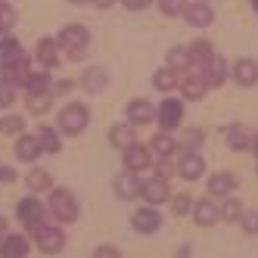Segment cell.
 <instances>
[{
	"mask_svg": "<svg viewBox=\"0 0 258 258\" xmlns=\"http://www.w3.org/2000/svg\"><path fill=\"white\" fill-rule=\"evenodd\" d=\"M56 44L69 53V59H78L81 53L87 50V44H90V31H87L84 25H66V28L59 31Z\"/></svg>",
	"mask_w": 258,
	"mask_h": 258,
	"instance_id": "obj_1",
	"label": "cell"
},
{
	"mask_svg": "<svg viewBox=\"0 0 258 258\" xmlns=\"http://www.w3.org/2000/svg\"><path fill=\"white\" fill-rule=\"evenodd\" d=\"M50 215L59 221V224H72L78 221V202L69 190H50Z\"/></svg>",
	"mask_w": 258,
	"mask_h": 258,
	"instance_id": "obj_2",
	"label": "cell"
},
{
	"mask_svg": "<svg viewBox=\"0 0 258 258\" xmlns=\"http://www.w3.org/2000/svg\"><path fill=\"white\" fill-rule=\"evenodd\" d=\"M90 121V109L84 103H69L59 112V131L62 134H81Z\"/></svg>",
	"mask_w": 258,
	"mask_h": 258,
	"instance_id": "obj_3",
	"label": "cell"
},
{
	"mask_svg": "<svg viewBox=\"0 0 258 258\" xmlns=\"http://www.w3.org/2000/svg\"><path fill=\"white\" fill-rule=\"evenodd\" d=\"M31 239H34V243H38V249L47 252V255L66 249V233H62L59 227H44V224H41L38 230H31Z\"/></svg>",
	"mask_w": 258,
	"mask_h": 258,
	"instance_id": "obj_4",
	"label": "cell"
},
{
	"mask_svg": "<svg viewBox=\"0 0 258 258\" xmlns=\"http://www.w3.org/2000/svg\"><path fill=\"white\" fill-rule=\"evenodd\" d=\"M44 212H47V206H41L34 196H25V199L19 202V209H16V218H19L28 230H38V227L44 224Z\"/></svg>",
	"mask_w": 258,
	"mask_h": 258,
	"instance_id": "obj_5",
	"label": "cell"
},
{
	"mask_svg": "<svg viewBox=\"0 0 258 258\" xmlns=\"http://www.w3.org/2000/svg\"><path fill=\"white\" fill-rule=\"evenodd\" d=\"M140 196L146 199V206H162L165 199H171V187L165 177H153V180H143Z\"/></svg>",
	"mask_w": 258,
	"mask_h": 258,
	"instance_id": "obj_6",
	"label": "cell"
},
{
	"mask_svg": "<svg viewBox=\"0 0 258 258\" xmlns=\"http://www.w3.org/2000/svg\"><path fill=\"white\" fill-rule=\"evenodd\" d=\"M124 115H127V124H150L153 118H156V106L150 103V100H131L127 103V109H124Z\"/></svg>",
	"mask_w": 258,
	"mask_h": 258,
	"instance_id": "obj_7",
	"label": "cell"
},
{
	"mask_svg": "<svg viewBox=\"0 0 258 258\" xmlns=\"http://www.w3.org/2000/svg\"><path fill=\"white\" fill-rule=\"evenodd\" d=\"M193 221H196L199 227H212V224H218V221H221V206H215L212 196L199 199L196 206H193Z\"/></svg>",
	"mask_w": 258,
	"mask_h": 258,
	"instance_id": "obj_8",
	"label": "cell"
},
{
	"mask_svg": "<svg viewBox=\"0 0 258 258\" xmlns=\"http://www.w3.org/2000/svg\"><path fill=\"white\" fill-rule=\"evenodd\" d=\"M153 165V159H150V150H143L140 143H134V146H127L124 150V171H131V174H140V171H146Z\"/></svg>",
	"mask_w": 258,
	"mask_h": 258,
	"instance_id": "obj_9",
	"label": "cell"
},
{
	"mask_svg": "<svg viewBox=\"0 0 258 258\" xmlns=\"http://www.w3.org/2000/svg\"><path fill=\"white\" fill-rule=\"evenodd\" d=\"M177 174L183 180H199L202 174H206V159H202L199 153H183V159L177 162Z\"/></svg>",
	"mask_w": 258,
	"mask_h": 258,
	"instance_id": "obj_10",
	"label": "cell"
},
{
	"mask_svg": "<svg viewBox=\"0 0 258 258\" xmlns=\"http://www.w3.org/2000/svg\"><path fill=\"white\" fill-rule=\"evenodd\" d=\"M156 115H159V124L165 127V131H171V127H177L180 118H183V103L180 100H165L156 109Z\"/></svg>",
	"mask_w": 258,
	"mask_h": 258,
	"instance_id": "obj_11",
	"label": "cell"
},
{
	"mask_svg": "<svg viewBox=\"0 0 258 258\" xmlns=\"http://www.w3.org/2000/svg\"><path fill=\"white\" fill-rule=\"evenodd\" d=\"M183 19H187L193 28H206L215 22V13L212 7L206 4V0H199V4H187V10H183Z\"/></svg>",
	"mask_w": 258,
	"mask_h": 258,
	"instance_id": "obj_12",
	"label": "cell"
},
{
	"mask_svg": "<svg viewBox=\"0 0 258 258\" xmlns=\"http://www.w3.org/2000/svg\"><path fill=\"white\" fill-rule=\"evenodd\" d=\"M131 224H134L137 233H156L162 227V215H159V209H137Z\"/></svg>",
	"mask_w": 258,
	"mask_h": 258,
	"instance_id": "obj_13",
	"label": "cell"
},
{
	"mask_svg": "<svg viewBox=\"0 0 258 258\" xmlns=\"http://www.w3.org/2000/svg\"><path fill=\"white\" fill-rule=\"evenodd\" d=\"M0 258H28V239L19 233H7L0 239Z\"/></svg>",
	"mask_w": 258,
	"mask_h": 258,
	"instance_id": "obj_14",
	"label": "cell"
},
{
	"mask_svg": "<svg viewBox=\"0 0 258 258\" xmlns=\"http://www.w3.org/2000/svg\"><path fill=\"white\" fill-rule=\"evenodd\" d=\"M44 150H41V143H38V134H22L19 140H16V159L31 165L34 159H38Z\"/></svg>",
	"mask_w": 258,
	"mask_h": 258,
	"instance_id": "obj_15",
	"label": "cell"
},
{
	"mask_svg": "<svg viewBox=\"0 0 258 258\" xmlns=\"http://www.w3.org/2000/svg\"><path fill=\"white\" fill-rule=\"evenodd\" d=\"M233 78L236 84H243V87H255L258 84V62L255 59H236L233 62Z\"/></svg>",
	"mask_w": 258,
	"mask_h": 258,
	"instance_id": "obj_16",
	"label": "cell"
},
{
	"mask_svg": "<svg viewBox=\"0 0 258 258\" xmlns=\"http://www.w3.org/2000/svg\"><path fill=\"white\" fill-rule=\"evenodd\" d=\"M140 190H143V180H140L137 174L124 171V174L115 177V196H121V199H137Z\"/></svg>",
	"mask_w": 258,
	"mask_h": 258,
	"instance_id": "obj_17",
	"label": "cell"
},
{
	"mask_svg": "<svg viewBox=\"0 0 258 258\" xmlns=\"http://www.w3.org/2000/svg\"><path fill=\"white\" fill-rule=\"evenodd\" d=\"M206 187H209V196H230L236 190V177L230 171H218V174L209 177Z\"/></svg>",
	"mask_w": 258,
	"mask_h": 258,
	"instance_id": "obj_18",
	"label": "cell"
},
{
	"mask_svg": "<svg viewBox=\"0 0 258 258\" xmlns=\"http://www.w3.org/2000/svg\"><path fill=\"white\" fill-rule=\"evenodd\" d=\"M202 78H206V84H209V87H218L221 81L227 78V62L215 53V56H212L206 66H202Z\"/></svg>",
	"mask_w": 258,
	"mask_h": 258,
	"instance_id": "obj_19",
	"label": "cell"
},
{
	"mask_svg": "<svg viewBox=\"0 0 258 258\" xmlns=\"http://www.w3.org/2000/svg\"><path fill=\"white\" fill-rule=\"evenodd\" d=\"M22 59H25V53H22V47H19L16 38H4V41H0V69H10V66L22 62Z\"/></svg>",
	"mask_w": 258,
	"mask_h": 258,
	"instance_id": "obj_20",
	"label": "cell"
},
{
	"mask_svg": "<svg viewBox=\"0 0 258 258\" xmlns=\"http://www.w3.org/2000/svg\"><path fill=\"white\" fill-rule=\"evenodd\" d=\"M84 90H87V94H100V90L109 84V72L103 69V66H90L87 72H84Z\"/></svg>",
	"mask_w": 258,
	"mask_h": 258,
	"instance_id": "obj_21",
	"label": "cell"
},
{
	"mask_svg": "<svg viewBox=\"0 0 258 258\" xmlns=\"http://www.w3.org/2000/svg\"><path fill=\"white\" fill-rule=\"evenodd\" d=\"M56 47H59V44L53 41V38H44V41L38 44V50H34V59H38L44 69H53V66L59 62V50H56Z\"/></svg>",
	"mask_w": 258,
	"mask_h": 258,
	"instance_id": "obj_22",
	"label": "cell"
},
{
	"mask_svg": "<svg viewBox=\"0 0 258 258\" xmlns=\"http://www.w3.org/2000/svg\"><path fill=\"white\" fill-rule=\"evenodd\" d=\"M109 143L118 146L121 153L127 150V146H134V143H137V137H134V124H115L112 131H109Z\"/></svg>",
	"mask_w": 258,
	"mask_h": 258,
	"instance_id": "obj_23",
	"label": "cell"
},
{
	"mask_svg": "<svg viewBox=\"0 0 258 258\" xmlns=\"http://www.w3.org/2000/svg\"><path fill=\"white\" fill-rule=\"evenodd\" d=\"M252 143H255V134H249V127H243V124H233L227 131V146L230 150H249Z\"/></svg>",
	"mask_w": 258,
	"mask_h": 258,
	"instance_id": "obj_24",
	"label": "cell"
},
{
	"mask_svg": "<svg viewBox=\"0 0 258 258\" xmlns=\"http://www.w3.org/2000/svg\"><path fill=\"white\" fill-rule=\"evenodd\" d=\"M206 78L202 75H187L183 78V84H180V90H183V97L187 100H202V94H206Z\"/></svg>",
	"mask_w": 258,
	"mask_h": 258,
	"instance_id": "obj_25",
	"label": "cell"
},
{
	"mask_svg": "<svg viewBox=\"0 0 258 258\" xmlns=\"http://www.w3.org/2000/svg\"><path fill=\"white\" fill-rule=\"evenodd\" d=\"M187 50H190V59H193V66H196V62H199V66H206V62L215 56V47H212L209 41H202V38H199V41H193Z\"/></svg>",
	"mask_w": 258,
	"mask_h": 258,
	"instance_id": "obj_26",
	"label": "cell"
},
{
	"mask_svg": "<svg viewBox=\"0 0 258 258\" xmlns=\"http://www.w3.org/2000/svg\"><path fill=\"white\" fill-rule=\"evenodd\" d=\"M25 183H28V190L31 193H41V190H50V174L44 171V168H31L28 171V177H25Z\"/></svg>",
	"mask_w": 258,
	"mask_h": 258,
	"instance_id": "obj_27",
	"label": "cell"
},
{
	"mask_svg": "<svg viewBox=\"0 0 258 258\" xmlns=\"http://www.w3.org/2000/svg\"><path fill=\"white\" fill-rule=\"evenodd\" d=\"M22 131H25V118L22 115H4V118H0V134L22 137Z\"/></svg>",
	"mask_w": 258,
	"mask_h": 258,
	"instance_id": "obj_28",
	"label": "cell"
},
{
	"mask_svg": "<svg viewBox=\"0 0 258 258\" xmlns=\"http://www.w3.org/2000/svg\"><path fill=\"white\" fill-rule=\"evenodd\" d=\"M16 87H19V84H16V81L7 75V72L0 69V106H13V100H16Z\"/></svg>",
	"mask_w": 258,
	"mask_h": 258,
	"instance_id": "obj_29",
	"label": "cell"
},
{
	"mask_svg": "<svg viewBox=\"0 0 258 258\" xmlns=\"http://www.w3.org/2000/svg\"><path fill=\"white\" fill-rule=\"evenodd\" d=\"M50 75H47V72H38V75H34V72H31V78L25 81V90H28V94H50Z\"/></svg>",
	"mask_w": 258,
	"mask_h": 258,
	"instance_id": "obj_30",
	"label": "cell"
},
{
	"mask_svg": "<svg viewBox=\"0 0 258 258\" xmlns=\"http://www.w3.org/2000/svg\"><path fill=\"white\" fill-rule=\"evenodd\" d=\"M153 84H156L159 90H171V87H177L180 81H177V72L165 66V69H159L156 75H153Z\"/></svg>",
	"mask_w": 258,
	"mask_h": 258,
	"instance_id": "obj_31",
	"label": "cell"
},
{
	"mask_svg": "<svg viewBox=\"0 0 258 258\" xmlns=\"http://www.w3.org/2000/svg\"><path fill=\"white\" fill-rule=\"evenodd\" d=\"M38 143L44 153H59V137L53 127H38Z\"/></svg>",
	"mask_w": 258,
	"mask_h": 258,
	"instance_id": "obj_32",
	"label": "cell"
},
{
	"mask_svg": "<svg viewBox=\"0 0 258 258\" xmlns=\"http://www.w3.org/2000/svg\"><path fill=\"white\" fill-rule=\"evenodd\" d=\"M153 150L159 153V159H168V156H174L177 143L171 140V134H156V137H153Z\"/></svg>",
	"mask_w": 258,
	"mask_h": 258,
	"instance_id": "obj_33",
	"label": "cell"
},
{
	"mask_svg": "<svg viewBox=\"0 0 258 258\" xmlns=\"http://www.w3.org/2000/svg\"><path fill=\"white\" fill-rule=\"evenodd\" d=\"M183 66H193V59H190V50L187 47H171L168 50V69H183Z\"/></svg>",
	"mask_w": 258,
	"mask_h": 258,
	"instance_id": "obj_34",
	"label": "cell"
},
{
	"mask_svg": "<svg viewBox=\"0 0 258 258\" xmlns=\"http://www.w3.org/2000/svg\"><path fill=\"white\" fill-rule=\"evenodd\" d=\"M243 202H239V199H227L224 202V206H221V221H230V224H233V221H239V218H243Z\"/></svg>",
	"mask_w": 258,
	"mask_h": 258,
	"instance_id": "obj_35",
	"label": "cell"
},
{
	"mask_svg": "<svg viewBox=\"0 0 258 258\" xmlns=\"http://www.w3.org/2000/svg\"><path fill=\"white\" fill-rule=\"evenodd\" d=\"M193 206H196V202H193V196L190 193H177V196H171V209H174V215H193Z\"/></svg>",
	"mask_w": 258,
	"mask_h": 258,
	"instance_id": "obj_36",
	"label": "cell"
},
{
	"mask_svg": "<svg viewBox=\"0 0 258 258\" xmlns=\"http://www.w3.org/2000/svg\"><path fill=\"white\" fill-rule=\"evenodd\" d=\"M28 109L34 115H44L50 109V94H28Z\"/></svg>",
	"mask_w": 258,
	"mask_h": 258,
	"instance_id": "obj_37",
	"label": "cell"
},
{
	"mask_svg": "<svg viewBox=\"0 0 258 258\" xmlns=\"http://www.w3.org/2000/svg\"><path fill=\"white\" fill-rule=\"evenodd\" d=\"M159 10L174 19V16H183V10H187V0H159Z\"/></svg>",
	"mask_w": 258,
	"mask_h": 258,
	"instance_id": "obj_38",
	"label": "cell"
},
{
	"mask_svg": "<svg viewBox=\"0 0 258 258\" xmlns=\"http://www.w3.org/2000/svg\"><path fill=\"white\" fill-rule=\"evenodd\" d=\"M13 25H16V10H10V7H0V34H4V38H10Z\"/></svg>",
	"mask_w": 258,
	"mask_h": 258,
	"instance_id": "obj_39",
	"label": "cell"
},
{
	"mask_svg": "<svg viewBox=\"0 0 258 258\" xmlns=\"http://www.w3.org/2000/svg\"><path fill=\"white\" fill-rule=\"evenodd\" d=\"M239 224H243V230L249 236H258V209H249L243 212V218H239Z\"/></svg>",
	"mask_w": 258,
	"mask_h": 258,
	"instance_id": "obj_40",
	"label": "cell"
},
{
	"mask_svg": "<svg viewBox=\"0 0 258 258\" xmlns=\"http://www.w3.org/2000/svg\"><path fill=\"white\" fill-rule=\"evenodd\" d=\"M187 146H190L187 153H193L196 146H202V131H199V127H190V131H187Z\"/></svg>",
	"mask_w": 258,
	"mask_h": 258,
	"instance_id": "obj_41",
	"label": "cell"
},
{
	"mask_svg": "<svg viewBox=\"0 0 258 258\" xmlns=\"http://www.w3.org/2000/svg\"><path fill=\"white\" fill-rule=\"evenodd\" d=\"M94 258H121V249L118 246H100L94 252Z\"/></svg>",
	"mask_w": 258,
	"mask_h": 258,
	"instance_id": "obj_42",
	"label": "cell"
},
{
	"mask_svg": "<svg viewBox=\"0 0 258 258\" xmlns=\"http://www.w3.org/2000/svg\"><path fill=\"white\" fill-rule=\"evenodd\" d=\"M16 177H19V174H16V168H10V165H0V183H13Z\"/></svg>",
	"mask_w": 258,
	"mask_h": 258,
	"instance_id": "obj_43",
	"label": "cell"
},
{
	"mask_svg": "<svg viewBox=\"0 0 258 258\" xmlns=\"http://www.w3.org/2000/svg\"><path fill=\"white\" fill-rule=\"evenodd\" d=\"M168 174H171L168 159H159V165H156V177H165V180H168Z\"/></svg>",
	"mask_w": 258,
	"mask_h": 258,
	"instance_id": "obj_44",
	"label": "cell"
},
{
	"mask_svg": "<svg viewBox=\"0 0 258 258\" xmlns=\"http://www.w3.org/2000/svg\"><path fill=\"white\" fill-rule=\"evenodd\" d=\"M121 4H124L127 10H134V13H137V10H146V7L153 4V0H121Z\"/></svg>",
	"mask_w": 258,
	"mask_h": 258,
	"instance_id": "obj_45",
	"label": "cell"
},
{
	"mask_svg": "<svg viewBox=\"0 0 258 258\" xmlns=\"http://www.w3.org/2000/svg\"><path fill=\"white\" fill-rule=\"evenodd\" d=\"M90 4H94V7H100V10H109V7L115 4V0H90Z\"/></svg>",
	"mask_w": 258,
	"mask_h": 258,
	"instance_id": "obj_46",
	"label": "cell"
},
{
	"mask_svg": "<svg viewBox=\"0 0 258 258\" xmlns=\"http://www.w3.org/2000/svg\"><path fill=\"white\" fill-rule=\"evenodd\" d=\"M53 90H59V94H69V90H72V81H59Z\"/></svg>",
	"mask_w": 258,
	"mask_h": 258,
	"instance_id": "obj_47",
	"label": "cell"
},
{
	"mask_svg": "<svg viewBox=\"0 0 258 258\" xmlns=\"http://www.w3.org/2000/svg\"><path fill=\"white\" fill-rule=\"evenodd\" d=\"M4 236H7V218L0 215V239H4Z\"/></svg>",
	"mask_w": 258,
	"mask_h": 258,
	"instance_id": "obj_48",
	"label": "cell"
},
{
	"mask_svg": "<svg viewBox=\"0 0 258 258\" xmlns=\"http://www.w3.org/2000/svg\"><path fill=\"white\" fill-rule=\"evenodd\" d=\"M177 258H190V249H180V252H177Z\"/></svg>",
	"mask_w": 258,
	"mask_h": 258,
	"instance_id": "obj_49",
	"label": "cell"
},
{
	"mask_svg": "<svg viewBox=\"0 0 258 258\" xmlns=\"http://www.w3.org/2000/svg\"><path fill=\"white\" fill-rule=\"evenodd\" d=\"M252 10H255V13H258V0H252Z\"/></svg>",
	"mask_w": 258,
	"mask_h": 258,
	"instance_id": "obj_50",
	"label": "cell"
},
{
	"mask_svg": "<svg viewBox=\"0 0 258 258\" xmlns=\"http://www.w3.org/2000/svg\"><path fill=\"white\" fill-rule=\"evenodd\" d=\"M72 4H81V0H72Z\"/></svg>",
	"mask_w": 258,
	"mask_h": 258,
	"instance_id": "obj_51",
	"label": "cell"
},
{
	"mask_svg": "<svg viewBox=\"0 0 258 258\" xmlns=\"http://www.w3.org/2000/svg\"><path fill=\"white\" fill-rule=\"evenodd\" d=\"M0 7H4V4H0Z\"/></svg>",
	"mask_w": 258,
	"mask_h": 258,
	"instance_id": "obj_52",
	"label": "cell"
}]
</instances>
